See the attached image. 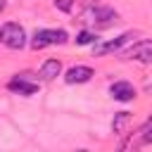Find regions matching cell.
<instances>
[{"label":"cell","mask_w":152,"mask_h":152,"mask_svg":"<svg viewBox=\"0 0 152 152\" xmlns=\"http://www.w3.org/2000/svg\"><path fill=\"white\" fill-rule=\"evenodd\" d=\"M0 43L10 50H21L26 45V31L17 21H5L0 26Z\"/></svg>","instance_id":"1"},{"label":"cell","mask_w":152,"mask_h":152,"mask_svg":"<svg viewBox=\"0 0 152 152\" xmlns=\"http://www.w3.org/2000/svg\"><path fill=\"white\" fill-rule=\"evenodd\" d=\"M66 40H69V33L64 28H38L31 38V48L43 50L48 45H64Z\"/></svg>","instance_id":"2"},{"label":"cell","mask_w":152,"mask_h":152,"mask_svg":"<svg viewBox=\"0 0 152 152\" xmlns=\"http://www.w3.org/2000/svg\"><path fill=\"white\" fill-rule=\"evenodd\" d=\"M135 36H138V33L126 31V33L112 38V40H100V38H97V40L93 43V55H95V57H102V55H107V52H116V50H121L124 45H128Z\"/></svg>","instance_id":"3"},{"label":"cell","mask_w":152,"mask_h":152,"mask_svg":"<svg viewBox=\"0 0 152 152\" xmlns=\"http://www.w3.org/2000/svg\"><path fill=\"white\" fill-rule=\"evenodd\" d=\"M83 19L90 21V24H95V26H100V28H107V26H112V24L119 21V14L112 7H90L83 14Z\"/></svg>","instance_id":"4"},{"label":"cell","mask_w":152,"mask_h":152,"mask_svg":"<svg viewBox=\"0 0 152 152\" xmlns=\"http://www.w3.org/2000/svg\"><path fill=\"white\" fill-rule=\"evenodd\" d=\"M124 59H131V62H152V40H138L133 43L128 50L121 52Z\"/></svg>","instance_id":"5"},{"label":"cell","mask_w":152,"mask_h":152,"mask_svg":"<svg viewBox=\"0 0 152 152\" xmlns=\"http://www.w3.org/2000/svg\"><path fill=\"white\" fill-rule=\"evenodd\" d=\"M93 76H95V71H93L90 66H86V64H76V66L66 69L64 81H66L69 86H74V83H88Z\"/></svg>","instance_id":"6"},{"label":"cell","mask_w":152,"mask_h":152,"mask_svg":"<svg viewBox=\"0 0 152 152\" xmlns=\"http://www.w3.org/2000/svg\"><path fill=\"white\" fill-rule=\"evenodd\" d=\"M7 88L12 90V93H19V95H36L38 93V83L36 81H28L26 76H14L10 83H7Z\"/></svg>","instance_id":"7"},{"label":"cell","mask_w":152,"mask_h":152,"mask_svg":"<svg viewBox=\"0 0 152 152\" xmlns=\"http://www.w3.org/2000/svg\"><path fill=\"white\" fill-rule=\"evenodd\" d=\"M109 95H112L114 100H119V102H131V100L135 97V88H133L128 81H114V83L109 86Z\"/></svg>","instance_id":"8"},{"label":"cell","mask_w":152,"mask_h":152,"mask_svg":"<svg viewBox=\"0 0 152 152\" xmlns=\"http://www.w3.org/2000/svg\"><path fill=\"white\" fill-rule=\"evenodd\" d=\"M40 78L43 81H52V78H57L59 74H62V62L59 59H55V57H50V59H45L43 62V66H40Z\"/></svg>","instance_id":"9"},{"label":"cell","mask_w":152,"mask_h":152,"mask_svg":"<svg viewBox=\"0 0 152 152\" xmlns=\"http://www.w3.org/2000/svg\"><path fill=\"white\" fill-rule=\"evenodd\" d=\"M131 124V114L128 112H116L114 114V121H112V131L114 133H124V128Z\"/></svg>","instance_id":"10"},{"label":"cell","mask_w":152,"mask_h":152,"mask_svg":"<svg viewBox=\"0 0 152 152\" xmlns=\"http://www.w3.org/2000/svg\"><path fill=\"white\" fill-rule=\"evenodd\" d=\"M95 40H97V36L93 31H88V28H83V31L76 33V45H93Z\"/></svg>","instance_id":"11"},{"label":"cell","mask_w":152,"mask_h":152,"mask_svg":"<svg viewBox=\"0 0 152 152\" xmlns=\"http://www.w3.org/2000/svg\"><path fill=\"white\" fill-rule=\"evenodd\" d=\"M55 7H57L59 12H71V7H74V0H55Z\"/></svg>","instance_id":"12"},{"label":"cell","mask_w":152,"mask_h":152,"mask_svg":"<svg viewBox=\"0 0 152 152\" xmlns=\"http://www.w3.org/2000/svg\"><path fill=\"white\" fill-rule=\"evenodd\" d=\"M142 133H145V135H142V142H152V121L142 128Z\"/></svg>","instance_id":"13"},{"label":"cell","mask_w":152,"mask_h":152,"mask_svg":"<svg viewBox=\"0 0 152 152\" xmlns=\"http://www.w3.org/2000/svg\"><path fill=\"white\" fill-rule=\"evenodd\" d=\"M5 7H7V2H5V0H0V12H2Z\"/></svg>","instance_id":"14"}]
</instances>
